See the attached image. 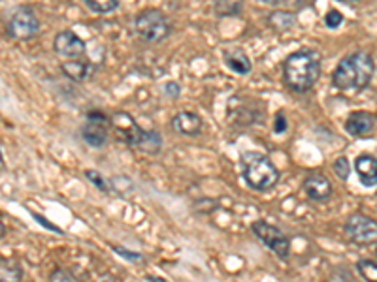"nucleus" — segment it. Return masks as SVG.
<instances>
[{
	"mask_svg": "<svg viewBox=\"0 0 377 282\" xmlns=\"http://www.w3.org/2000/svg\"><path fill=\"white\" fill-rule=\"evenodd\" d=\"M376 72V63L370 53L366 51H355L346 55L334 70L332 81L339 91H349V93H358L364 91L371 83Z\"/></svg>",
	"mask_w": 377,
	"mask_h": 282,
	"instance_id": "f257e3e1",
	"label": "nucleus"
},
{
	"mask_svg": "<svg viewBox=\"0 0 377 282\" xmlns=\"http://www.w3.org/2000/svg\"><path fill=\"white\" fill-rule=\"evenodd\" d=\"M283 77L294 93H307L319 81L321 55L314 49L294 51L283 63Z\"/></svg>",
	"mask_w": 377,
	"mask_h": 282,
	"instance_id": "f03ea898",
	"label": "nucleus"
},
{
	"mask_svg": "<svg viewBox=\"0 0 377 282\" xmlns=\"http://www.w3.org/2000/svg\"><path fill=\"white\" fill-rule=\"evenodd\" d=\"M243 179L247 187L256 192H268L279 182V169L274 162L261 152H245L243 155Z\"/></svg>",
	"mask_w": 377,
	"mask_h": 282,
	"instance_id": "7ed1b4c3",
	"label": "nucleus"
},
{
	"mask_svg": "<svg viewBox=\"0 0 377 282\" xmlns=\"http://www.w3.org/2000/svg\"><path fill=\"white\" fill-rule=\"evenodd\" d=\"M136 34L146 42V44H159L170 34V21L160 10H144L136 17Z\"/></svg>",
	"mask_w": 377,
	"mask_h": 282,
	"instance_id": "20e7f679",
	"label": "nucleus"
},
{
	"mask_svg": "<svg viewBox=\"0 0 377 282\" xmlns=\"http://www.w3.org/2000/svg\"><path fill=\"white\" fill-rule=\"evenodd\" d=\"M251 230L256 235V239L266 244L275 256H279L282 260H287L291 256V241L279 228H275L264 220H255L251 224Z\"/></svg>",
	"mask_w": 377,
	"mask_h": 282,
	"instance_id": "39448f33",
	"label": "nucleus"
},
{
	"mask_svg": "<svg viewBox=\"0 0 377 282\" xmlns=\"http://www.w3.org/2000/svg\"><path fill=\"white\" fill-rule=\"evenodd\" d=\"M40 32V19L31 8H17L8 21V34L13 40H31Z\"/></svg>",
	"mask_w": 377,
	"mask_h": 282,
	"instance_id": "423d86ee",
	"label": "nucleus"
},
{
	"mask_svg": "<svg viewBox=\"0 0 377 282\" xmlns=\"http://www.w3.org/2000/svg\"><path fill=\"white\" fill-rule=\"evenodd\" d=\"M347 239L355 244L377 243V220L362 213L353 214L346 224Z\"/></svg>",
	"mask_w": 377,
	"mask_h": 282,
	"instance_id": "0eeeda50",
	"label": "nucleus"
},
{
	"mask_svg": "<svg viewBox=\"0 0 377 282\" xmlns=\"http://www.w3.org/2000/svg\"><path fill=\"white\" fill-rule=\"evenodd\" d=\"M109 128L114 130L116 138L121 141V143L132 147V145H138L141 138V128L140 125L136 123L134 117L130 113L117 111L109 117Z\"/></svg>",
	"mask_w": 377,
	"mask_h": 282,
	"instance_id": "6e6552de",
	"label": "nucleus"
},
{
	"mask_svg": "<svg viewBox=\"0 0 377 282\" xmlns=\"http://www.w3.org/2000/svg\"><path fill=\"white\" fill-rule=\"evenodd\" d=\"M109 117L100 111H91L87 115V123L82 128V136L91 147H104L109 136Z\"/></svg>",
	"mask_w": 377,
	"mask_h": 282,
	"instance_id": "1a4fd4ad",
	"label": "nucleus"
},
{
	"mask_svg": "<svg viewBox=\"0 0 377 282\" xmlns=\"http://www.w3.org/2000/svg\"><path fill=\"white\" fill-rule=\"evenodd\" d=\"M53 49L59 56H63L66 61L70 58H82L85 55V42L77 36L76 32L63 31L59 32L53 42Z\"/></svg>",
	"mask_w": 377,
	"mask_h": 282,
	"instance_id": "9d476101",
	"label": "nucleus"
},
{
	"mask_svg": "<svg viewBox=\"0 0 377 282\" xmlns=\"http://www.w3.org/2000/svg\"><path fill=\"white\" fill-rule=\"evenodd\" d=\"M304 192L314 201H325L332 196V182L321 173H311L304 179Z\"/></svg>",
	"mask_w": 377,
	"mask_h": 282,
	"instance_id": "9b49d317",
	"label": "nucleus"
},
{
	"mask_svg": "<svg viewBox=\"0 0 377 282\" xmlns=\"http://www.w3.org/2000/svg\"><path fill=\"white\" fill-rule=\"evenodd\" d=\"M376 128V117L368 111L351 113L346 120V130L355 138H366Z\"/></svg>",
	"mask_w": 377,
	"mask_h": 282,
	"instance_id": "f8f14e48",
	"label": "nucleus"
},
{
	"mask_svg": "<svg viewBox=\"0 0 377 282\" xmlns=\"http://www.w3.org/2000/svg\"><path fill=\"white\" fill-rule=\"evenodd\" d=\"M172 126L181 136H199L204 130V120L197 113L181 111L174 117Z\"/></svg>",
	"mask_w": 377,
	"mask_h": 282,
	"instance_id": "ddd939ff",
	"label": "nucleus"
},
{
	"mask_svg": "<svg viewBox=\"0 0 377 282\" xmlns=\"http://www.w3.org/2000/svg\"><path fill=\"white\" fill-rule=\"evenodd\" d=\"M355 169L360 182L364 187H376L377 185V158L370 155H360L355 160Z\"/></svg>",
	"mask_w": 377,
	"mask_h": 282,
	"instance_id": "4468645a",
	"label": "nucleus"
},
{
	"mask_svg": "<svg viewBox=\"0 0 377 282\" xmlns=\"http://www.w3.org/2000/svg\"><path fill=\"white\" fill-rule=\"evenodd\" d=\"M63 72L64 75H68L72 81H87L91 75H93V64L89 61L82 58H70V61H64L63 63Z\"/></svg>",
	"mask_w": 377,
	"mask_h": 282,
	"instance_id": "2eb2a0df",
	"label": "nucleus"
},
{
	"mask_svg": "<svg viewBox=\"0 0 377 282\" xmlns=\"http://www.w3.org/2000/svg\"><path fill=\"white\" fill-rule=\"evenodd\" d=\"M224 64H226V66L234 72V74H240V75H247L251 72V68H253L249 56L243 55L242 51L226 53V55H224Z\"/></svg>",
	"mask_w": 377,
	"mask_h": 282,
	"instance_id": "dca6fc26",
	"label": "nucleus"
},
{
	"mask_svg": "<svg viewBox=\"0 0 377 282\" xmlns=\"http://www.w3.org/2000/svg\"><path fill=\"white\" fill-rule=\"evenodd\" d=\"M138 147H140V150H144L146 155H159L160 149H162V136H160L157 130L141 132Z\"/></svg>",
	"mask_w": 377,
	"mask_h": 282,
	"instance_id": "f3484780",
	"label": "nucleus"
},
{
	"mask_svg": "<svg viewBox=\"0 0 377 282\" xmlns=\"http://www.w3.org/2000/svg\"><path fill=\"white\" fill-rule=\"evenodd\" d=\"M270 25L274 26V29H279V31H288V29L294 25V15L293 13L277 10V12L270 15Z\"/></svg>",
	"mask_w": 377,
	"mask_h": 282,
	"instance_id": "a211bd4d",
	"label": "nucleus"
},
{
	"mask_svg": "<svg viewBox=\"0 0 377 282\" xmlns=\"http://www.w3.org/2000/svg\"><path fill=\"white\" fill-rule=\"evenodd\" d=\"M84 2L96 13H111L119 6V0H84Z\"/></svg>",
	"mask_w": 377,
	"mask_h": 282,
	"instance_id": "6ab92c4d",
	"label": "nucleus"
},
{
	"mask_svg": "<svg viewBox=\"0 0 377 282\" xmlns=\"http://www.w3.org/2000/svg\"><path fill=\"white\" fill-rule=\"evenodd\" d=\"M358 273L362 275V279L366 281H376L377 282V263L371 262V260H360L357 263Z\"/></svg>",
	"mask_w": 377,
	"mask_h": 282,
	"instance_id": "aec40b11",
	"label": "nucleus"
},
{
	"mask_svg": "<svg viewBox=\"0 0 377 282\" xmlns=\"http://www.w3.org/2000/svg\"><path fill=\"white\" fill-rule=\"evenodd\" d=\"M215 8H217V13H221V15H232V13L240 12L242 0H217Z\"/></svg>",
	"mask_w": 377,
	"mask_h": 282,
	"instance_id": "412c9836",
	"label": "nucleus"
},
{
	"mask_svg": "<svg viewBox=\"0 0 377 282\" xmlns=\"http://www.w3.org/2000/svg\"><path fill=\"white\" fill-rule=\"evenodd\" d=\"M334 173L341 179V181H347L349 179V175H351V164H349V160H347L346 157H339L334 160Z\"/></svg>",
	"mask_w": 377,
	"mask_h": 282,
	"instance_id": "4be33fe9",
	"label": "nucleus"
},
{
	"mask_svg": "<svg viewBox=\"0 0 377 282\" xmlns=\"http://www.w3.org/2000/svg\"><path fill=\"white\" fill-rule=\"evenodd\" d=\"M85 177H87V179H89V181L93 182L98 190L109 192V185L104 181V177L100 175V173H96V171H93V169H87V171H85Z\"/></svg>",
	"mask_w": 377,
	"mask_h": 282,
	"instance_id": "5701e85b",
	"label": "nucleus"
},
{
	"mask_svg": "<svg viewBox=\"0 0 377 282\" xmlns=\"http://www.w3.org/2000/svg\"><path fill=\"white\" fill-rule=\"evenodd\" d=\"M341 23H344V15H341L338 10H330V12L325 15V25L328 26V29H338Z\"/></svg>",
	"mask_w": 377,
	"mask_h": 282,
	"instance_id": "b1692460",
	"label": "nucleus"
},
{
	"mask_svg": "<svg viewBox=\"0 0 377 282\" xmlns=\"http://www.w3.org/2000/svg\"><path fill=\"white\" fill-rule=\"evenodd\" d=\"M114 251H116L119 256L130 260V262H141V260H144V256L138 254V252H130V251H127V249H121V246H114Z\"/></svg>",
	"mask_w": 377,
	"mask_h": 282,
	"instance_id": "393cba45",
	"label": "nucleus"
},
{
	"mask_svg": "<svg viewBox=\"0 0 377 282\" xmlns=\"http://www.w3.org/2000/svg\"><path fill=\"white\" fill-rule=\"evenodd\" d=\"M52 281H76V276L72 275L70 271L57 269L55 273H52Z\"/></svg>",
	"mask_w": 377,
	"mask_h": 282,
	"instance_id": "a878e982",
	"label": "nucleus"
},
{
	"mask_svg": "<svg viewBox=\"0 0 377 282\" xmlns=\"http://www.w3.org/2000/svg\"><path fill=\"white\" fill-rule=\"evenodd\" d=\"M287 128V120H285V115L283 113H277V119H275V132H285Z\"/></svg>",
	"mask_w": 377,
	"mask_h": 282,
	"instance_id": "bb28decb",
	"label": "nucleus"
},
{
	"mask_svg": "<svg viewBox=\"0 0 377 282\" xmlns=\"http://www.w3.org/2000/svg\"><path fill=\"white\" fill-rule=\"evenodd\" d=\"M167 93L170 94V96H178L179 94V87H178V83H167Z\"/></svg>",
	"mask_w": 377,
	"mask_h": 282,
	"instance_id": "cd10ccee",
	"label": "nucleus"
},
{
	"mask_svg": "<svg viewBox=\"0 0 377 282\" xmlns=\"http://www.w3.org/2000/svg\"><path fill=\"white\" fill-rule=\"evenodd\" d=\"M261 2H264V4H270V6H274V4H277L279 0H261Z\"/></svg>",
	"mask_w": 377,
	"mask_h": 282,
	"instance_id": "c85d7f7f",
	"label": "nucleus"
},
{
	"mask_svg": "<svg viewBox=\"0 0 377 282\" xmlns=\"http://www.w3.org/2000/svg\"><path fill=\"white\" fill-rule=\"evenodd\" d=\"M4 233H6V228H4L2 220H0V237H4Z\"/></svg>",
	"mask_w": 377,
	"mask_h": 282,
	"instance_id": "c756f323",
	"label": "nucleus"
},
{
	"mask_svg": "<svg viewBox=\"0 0 377 282\" xmlns=\"http://www.w3.org/2000/svg\"><path fill=\"white\" fill-rule=\"evenodd\" d=\"M344 2H351V0H344Z\"/></svg>",
	"mask_w": 377,
	"mask_h": 282,
	"instance_id": "7c9ffc66",
	"label": "nucleus"
},
{
	"mask_svg": "<svg viewBox=\"0 0 377 282\" xmlns=\"http://www.w3.org/2000/svg\"><path fill=\"white\" fill-rule=\"evenodd\" d=\"M376 254H377V251H376Z\"/></svg>",
	"mask_w": 377,
	"mask_h": 282,
	"instance_id": "2f4dec72",
	"label": "nucleus"
}]
</instances>
